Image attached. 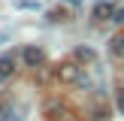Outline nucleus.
Here are the masks:
<instances>
[{
  "label": "nucleus",
  "mask_w": 124,
  "mask_h": 121,
  "mask_svg": "<svg viewBox=\"0 0 124 121\" xmlns=\"http://www.w3.org/2000/svg\"><path fill=\"white\" fill-rule=\"evenodd\" d=\"M112 15H115V9H112V3H106V0L94 6V21H106V18H112Z\"/></svg>",
  "instance_id": "7ed1b4c3"
},
{
  "label": "nucleus",
  "mask_w": 124,
  "mask_h": 121,
  "mask_svg": "<svg viewBox=\"0 0 124 121\" xmlns=\"http://www.w3.org/2000/svg\"><path fill=\"white\" fill-rule=\"evenodd\" d=\"M109 48H112V54H115V58H124V36H115Z\"/></svg>",
  "instance_id": "39448f33"
},
{
  "label": "nucleus",
  "mask_w": 124,
  "mask_h": 121,
  "mask_svg": "<svg viewBox=\"0 0 124 121\" xmlns=\"http://www.w3.org/2000/svg\"><path fill=\"white\" fill-rule=\"evenodd\" d=\"M118 112L124 115V91H118Z\"/></svg>",
  "instance_id": "0eeeda50"
},
{
  "label": "nucleus",
  "mask_w": 124,
  "mask_h": 121,
  "mask_svg": "<svg viewBox=\"0 0 124 121\" xmlns=\"http://www.w3.org/2000/svg\"><path fill=\"white\" fill-rule=\"evenodd\" d=\"M67 3H73V6H82V0H67Z\"/></svg>",
  "instance_id": "6e6552de"
},
{
  "label": "nucleus",
  "mask_w": 124,
  "mask_h": 121,
  "mask_svg": "<svg viewBox=\"0 0 124 121\" xmlns=\"http://www.w3.org/2000/svg\"><path fill=\"white\" fill-rule=\"evenodd\" d=\"M112 21H115V24H124V9L115 12V15H112Z\"/></svg>",
  "instance_id": "423d86ee"
},
{
  "label": "nucleus",
  "mask_w": 124,
  "mask_h": 121,
  "mask_svg": "<svg viewBox=\"0 0 124 121\" xmlns=\"http://www.w3.org/2000/svg\"><path fill=\"white\" fill-rule=\"evenodd\" d=\"M58 79H61V82H67V85L82 82V70H79L76 64H61V67H58Z\"/></svg>",
  "instance_id": "f257e3e1"
},
{
  "label": "nucleus",
  "mask_w": 124,
  "mask_h": 121,
  "mask_svg": "<svg viewBox=\"0 0 124 121\" xmlns=\"http://www.w3.org/2000/svg\"><path fill=\"white\" fill-rule=\"evenodd\" d=\"M21 58H24V64H27V67H39V64H42V52H39V48H33V45L24 48Z\"/></svg>",
  "instance_id": "20e7f679"
},
{
  "label": "nucleus",
  "mask_w": 124,
  "mask_h": 121,
  "mask_svg": "<svg viewBox=\"0 0 124 121\" xmlns=\"http://www.w3.org/2000/svg\"><path fill=\"white\" fill-rule=\"evenodd\" d=\"M12 73H15V58H12V54H3V58H0V82L9 79Z\"/></svg>",
  "instance_id": "f03ea898"
}]
</instances>
